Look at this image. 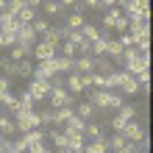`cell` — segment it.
<instances>
[{
	"label": "cell",
	"instance_id": "1f68e13d",
	"mask_svg": "<svg viewBox=\"0 0 153 153\" xmlns=\"http://www.w3.org/2000/svg\"><path fill=\"white\" fill-rule=\"evenodd\" d=\"M33 103H36V100H33V95L25 89V92L20 95V111H33Z\"/></svg>",
	"mask_w": 153,
	"mask_h": 153
},
{
	"label": "cell",
	"instance_id": "484cf974",
	"mask_svg": "<svg viewBox=\"0 0 153 153\" xmlns=\"http://www.w3.org/2000/svg\"><path fill=\"white\" fill-rule=\"evenodd\" d=\"M123 14V8L120 6H114V8H109V11H106V17H103V28L106 31H111L114 28V22H117V17Z\"/></svg>",
	"mask_w": 153,
	"mask_h": 153
},
{
	"label": "cell",
	"instance_id": "52a82bcc",
	"mask_svg": "<svg viewBox=\"0 0 153 153\" xmlns=\"http://www.w3.org/2000/svg\"><path fill=\"white\" fill-rule=\"evenodd\" d=\"M120 134H123V137L128 139V142H137V145H139L142 139H145V131H142V125H139L137 120H128V123L123 125V131H120Z\"/></svg>",
	"mask_w": 153,
	"mask_h": 153
},
{
	"label": "cell",
	"instance_id": "8d00e7d4",
	"mask_svg": "<svg viewBox=\"0 0 153 153\" xmlns=\"http://www.w3.org/2000/svg\"><path fill=\"white\" fill-rule=\"evenodd\" d=\"M31 28H33V31H36V36H45V31H48V28H50V22H48V20H45V17H36V20H33V22H31Z\"/></svg>",
	"mask_w": 153,
	"mask_h": 153
},
{
	"label": "cell",
	"instance_id": "277c9868",
	"mask_svg": "<svg viewBox=\"0 0 153 153\" xmlns=\"http://www.w3.org/2000/svg\"><path fill=\"white\" fill-rule=\"evenodd\" d=\"M48 100H50V109H59V106H73V95H70L64 86H53L50 95H48Z\"/></svg>",
	"mask_w": 153,
	"mask_h": 153
},
{
	"label": "cell",
	"instance_id": "d6986e66",
	"mask_svg": "<svg viewBox=\"0 0 153 153\" xmlns=\"http://www.w3.org/2000/svg\"><path fill=\"white\" fill-rule=\"evenodd\" d=\"M84 153H109V145L106 139H89L84 142Z\"/></svg>",
	"mask_w": 153,
	"mask_h": 153
},
{
	"label": "cell",
	"instance_id": "2e32d148",
	"mask_svg": "<svg viewBox=\"0 0 153 153\" xmlns=\"http://www.w3.org/2000/svg\"><path fill=\"white\" fill-rule=\"evenodd\" d=\"M73 73H95L92 56H78V59L73 61Z\"/></svg>",
	"mask_w": 153,
	"mask_h": 153
},
{
	"label": "cell",
	"instance_id": "e575fe53",
	"mask_svg": "<svg viewBox=\"0 0 153 153\" xmlns=\"http://www.w3.org/2000/svg\"><path fill=\"white\" fill-rule=\"evenodd\" d=\"M81 33H84V36H86L89 42H95L97 36H100V28H97V25H92V22H84V28H81Z\"/></svg>",
	"mask_w": 153,
	"mask_h": 153
},
{
	"label": "cell",
	"instance_id": "6f0895ef",
	"mask_svg": "<svg viewBox=\"0 0 153 153\" xmlns=\"http://www.w3.org/2000/svg\"><path fill=\"white\" fill-rule=\"evenodd\" d=\"M6 3H8V0H0V11H6Z\"/></svg>",
	"mask_w": 153,
	"mask_h": 153
},
{
	"label": "cell",
	"instance_id": "ba28073f",
	"mask_svg": "<svg viewBox=\"0 0 153 153\" xmlns=\"http://www.w3.org/2000/svg\"><path fill=\"white\" fill-rule=\"evenodd\" d=\"M128 33H131L134 39H137V36H145V33H150L148 17H128Z\"/></svg>",
	"mask_w": 153,
	"mask_h": 153
},
{
	"label": "cell",
	"instance_id": "11a10c76",
	"mask_svg": "<svg viewBox=\"0 0 153 153\" xmlns=\"http://www.w3.org/2000/svg\"><path fill=\"white\" fill-rule=\"evenodd\" d=\"M6 142H8V137H6V134H3V131H0V150H3V148H6Z\"/></svg>",
	"mask_w": 153,
	"mask_h": 153
},
{
	"label": "cell",
	"instance_id": "6da1fadb",
	"mask_svg": "<svg viewBox=\"0 0 153 153\" xmlns=\"http://www.w3.org/2000/svg\"><path fill=\"white\" fill-rule=\"evenodd\" d=\"M123 14L125 17H148L150 20V3L148 0H123Z\"/></svg>",
	"mask_w": 153,
	"mask_h": 153
},
{
	"label": "cell",
	"instance_id": "836d02e7",
	"mask_svg": "<svg viewBox=\"0 0 153 153\" xmlns=\"http://www.w3.org/2000/svg\"><path fill=\"white\" fill-rule=\"evenodd\" d=\"M39 8H42V11L48 14V17H56V14L61 11V6H59V0H45V3H42Z\"/></svg>",
	"mask_w": 153,
	"mask_h": 153
},
{
	"label": "cell",
	"instance_id": "4fadbf2b",
	"mask_svg": "<svg viewBox=\"0 0 153 153\" xmlns=\"http://www.w3.org/2000/svg\"><path fill=\"white\" fill-rule=\"evenodd\" d=\"M64 89H67L70 95L84 92V86H81V75H78V73H67V75H64Z\"/></svg>",
	"mask_w": 153,
	"mask_h": 153
},
{
	"label": "cell",
	"instance_id": "e0dca14e",
	"mask_svg": "<svg viewBox=\"0 0 153 153\" xmlns=\"http://www.w3.org/2000/svg\"><path fill=\"white\" fill-rule=\"evenodd\" d=\"M42 39H48V42H53V45H61V42H64V28H61V25H50V28L45 31Z\"/></svg>",
	"mask_w": 153,
	"mask_h": 153
},
{
	"label": "cell",
	"instance_id": "ee69618b",
	"mask_svg": "<svg viewBox=\"0 0 153 153\" xmlns=\"http://www.w3.org/2000/svg\"><path fill=\"white\" fill-rule=\"evenodd\" d=\"M22 6H25V0H8V3H6V11L17 17V11H20Z\"/></svg>",
	"mask_w": 153,
	"mask_h": 153
},
{
	"label": "cell",
	"instance_id": "d4e9b609",
	"mask_svg": "<svg viewBox=\"0 0 153 153\" xmlns=\"http://www.w3.org/2000/svg\"><path fill=\"white\" fill-rule=\"evenodd\" d=\"M36 8H31V6H22L20 8V11H17V20H20L22 25H28V22H33V20H36Z\"/></svg>",
	"mask_w": 153,
	"mask_h": 153
},
{
	"label": "cell",
	"instance_id": "bcb514c9",
	"mask_svg": "<svg viewBox=\"0 0 153 153\" xmlns=\"http://www.w3.org/2000/svg\"><path fill=\"white\" fill-rule=\"evenodd\" d=\"M125 123H128V120H123V117H120V114H114V117H111V120H109V125H111V128H114V131H123V125H125Z\"/></svg>",
	"mask_w": 153,
	"mask_h": 153
},
{
	"label": "cell",
	"instance_id": "7a4b0ae2",
	"mask_svg": "<svg viewBox=\"0 0 153 153\" xmlns=\"http://www.w3.org/2000/svg\"><path fill=\"white\" fill-rule=\"evenodd\" d=\"M14 125H17V134H25V131H31V128H39L36 111H17L14 114Z\"/></svg>",
	"mask_w": 153,
	"mask_h": 153
},
{
	"label": "cell",
	"instance_id": "4dcf8cb0",
	"mask_svg": "<svg viewBox=\"0 0 153 153\" xmlns=\"http://www.w3.org/2000/svg\"><path fill=\"white\" fill-rule=\"evenodd\" d=\"M17 75H20V78H31V75H33V64H31L28 59L17 61Z\"/></svg>",
	"mask_w": 153,
	"mask_h": 153
},
{
	"label": "cell",
	"instance_id": "681fc988",
	"mask_svg": "<svg viewBox=\"0 0 153 153\" xmlns=\"http://www.w3.org/2000/svg\"><path fill=\"white\" fill-rule=\"evenodd\" d=\"M117 153H139V148H137V142H125Z\"/></svg>",
	"mask_w": 153,
	"mask_h": 153
},
{
	"label": "cell",
	"instance_id": "db71d44e",
	"mask_svg": "<svg viewBox=\"0 0 153 153\" xmlns=\"http://www.w3.org/2000/svg\"><path fill=\"white\" fill-rule=\"evenodd\" d=\"M45 3V0H25V6H31V8H39Z\"/></svg>",
	"mask_w": 153,
	"mask_h": 153
},
{
	"label": "cell",
	"instance_id": "60d3db41",
	"mask_svg": "<svg viewBox=\"0 0 153 153\" xmlns=\"http://www.w3.org/2000/svg\"><path fill=\"white\" fill-rule=\"evenodd\" d=\"M6 150H8V153H25V145H22L20 139H8V142H6Z\"/></svg>",
	"mask_w": 153,
	"mask_h": 153
},
{
	"label": "cell",
	"instance_id": "9a60e30c",
	"mask_svg": "<svg viewBox=\"0 0 153 153\" xmlns=\"http://www.w3.org/2000/svg\"><path fill=\"white\" fill-rule=\"evenodd\" d=\"M8 50H11V53H8V59H14V61H22V59H28V56H31L33 45H11Z\"/></svg>",
	"mask_w": 153,
	"mask_h": 153
},
{
	"label": "cell",
	"instance_id": "8992f818",
	"mask_svg": "<svg viewBox=\"0 0 153 153\" xmlns=\"http://www.w3.org/2000/svg\"><path fill=\"white\" fill-rule=\"evenodd\" d=\"M109 100H111L109 89H89V103H92L97 111H109Z\"/></svg>",
	"mask_w": 153,
	"mask_h": 153
},
{
	"label": "cell",
	"instance_id": "ac0fdd59",
	"mask_svg": "<svg viewBox=\"0 0 153 153\" xmlns=\"http://www.w3.org/2000/svg\"><path fill=\"white\" fill-rule=\"evenodd\" d=\"M73 114H75L73 106H59V109H53V117H56V123H53V125H64Z\"/></svg>",
	"mask_w": 153,
	"mask_h": 153
},
{
	"label": "cell",
	"instance_id": "f1b7e54d",
	"mask_svg": "<svg viewBox=\"0 0 153 153\" xmlns=\"http://www.w3.org/2000/svg\"><path fill=\"white\" fill-rule=\"evenodd\" d=\"M73 61L75 59H70V56H56V73H73Z\"/></svg>",
	"mask_w": 153,
	"mask_h": 153
},
{
	"label": "cell",
	"instance_id": "f6af8a7d",
	"mask_svg": "<svg viewBox=\"0 0 153 153\" xmlns=\"http://www.w3.org/2000/svg\"><path fill=\"white\" fill-rule=\"evenodd\" d=\"M125 100H123V97L120 95H117V92H111V100H109V111H117V109H120V106H123Z\"/></svg>",
	"mask_w": 153,
	"mask_h": 153
},
{
	"label": "cell",
	"instance_id": "3957f363",
	"mask_svg": "<svg viewBox=\"0 0 153 153\" xmlns=\"http://www.w3.org/2000/svg\"><path fill=\"white\" fill-rule=\"evenodd\" d=\"M56 50H59V45H53L48 39H42V42H33V50H31V56L36 59V61H48L56 56Z\"/></svg>",
	"mask_w": 153,
	"mask_h": 153
},
{
	"label": "cell",
	"instance_id": "f35d334b",
	"mask_svg": "<svg viewBox=\"0 0 153 153\" xmlns=\"http://www.w3.org/2000/svg\"><path fill=\"white\" fill-rule=\"evenodd\" d=\"M36 120H39V125H53V123H56V117H53V109L36 111Z\"/></svg>",
	"mask_w": 153,
	"mask_h": 153
},
{
	"label": "cell",
	"instance_id": "680465c9",
	"mask_svg": "<svg viewBox=\"0 0 153 153\" xmlns=\"http://www.w3.org/2000/svg\"><path fill=\"white\" fill-rule=\"evenodd\" d=\"M45 153H53V148H45Z\"/></svg>",
	"mask_w": 153,
	"mask_h": 153
},
{
	"label": "cell",
	"instance_id": "816d5d0a",
	"mask_svg": "<svg viewBox=\"0 0 153 153\" xmlns=\"http://www.w3.org/2000/svg\"><path fill=\"white\" fill-rule=\"evenodd\" d=\"M84 8H100V0H84Z\"/></svg>",
	"mask_w": 153,
	"mask_h": 153
},
{
	"label": "cell",
	"instance_id": "b9f144b4",
	"mask_svg": "<svg viewBox=\"0 0 153 153\" xmlns=\"http://www.w3.org/2000/svg\"><path fill=\"white\" fill-rule=\"evenodd\" d=\"M6 95H11V78L0 75V100H3Z\"/></svg>",
	"mask_w": 153,
	"mask_h": 153
},
{
	"label": "cell",
	"instance_id": "f907efd6",
	"mask_svg": "<svg viewBox=\"0 0 153 153\" xmlns=\"http://www.w3.org/2000/svg\"><path fill=\"white\" fill-rule=\"evenodd\" d=\"M103 8H114V6H123V0H100Z\"/></svg>",
	"mask_w": 153,
	"mask_h": 153
},
{
	"label": "cell",
	"instance_id": "5bb4252c",
	"mask_svg": "<svg viewBox=\"0 0 153 153\" xmlns=\"http://www.w3.org/2000/svg\"><path fill=\"white\" fill-rule=\"evenodd\" d=\"M64 137H67V148H84V142H86V137L81 131H73L67 125H64Z\"/></svg>",
	"mask_w": 153,
	"mask_h": 153
},
{
	"label": "cell",
	"instance_id": "d6a6232c",
	"mask_svg": "<svg viewBox=\"0 0 153 153\" xmlns=\"http://www.w3.org/2000/svg\"><path fill=\"white\" fill-rule=\"evenodd\" d=\"M0 131H3L6 137H14V134H17L14 120H8V117H3V114H0Z\"/></svg>",
	"mask_w": 153,
	"mask_h": 153
},
{
	"label": "cell",
	"instance_id": "9c48e42d",
	"mask_svg": "<svg viewBox=\"0 0 153 153\" xmlns=\"http://www.w3.org/2000/svg\"><path fill=\"white\" fill-rule=\"evenodd\" d=\"M117 89H123V95H137L139 92V81L128 75L125 70H120V81H117Z\"/></svg>",
	"mask_w": 153,
	"mask_h": 153
},
{
	"label": "cell",
	"instance_id": "8fae6325",
	"mask_svg": "<svg viewBox=\"0 0 153 153\" xmlns=\"http://www.w3.org/2000/svg\"><path fill=\"white\" fill-rule=\"evenodd\" d=\"M92 64H95V73H100V75H111L114 73V59H109V56H95Z\"/></svg>",
	"mask_w": 153,
	"mask_h": 153
},
{
	"label": "cell",
	"instance_id": "c3c4849f",
	"mask_svg": "<svg viewBox=\"0 0 153 153\" xmlns=\"http://www.w3.org/2000/svg\"><path fill=\"white\" fill-rule=\"evenodd\" d=\"M117 39H120V45H123V48H131V45H134V36H131L128 31H125V33H120Z\"/></svg>",
	"mask_w": 153,
	"mask_h": 153
},
{
	"label": "cell",
	"instance_id": "603a6c76",
	"mask_svg": "<svg viewBox=\"0 0 153 153\" xmlns=\"http://www.w3.org/2000/svg\"><path fill=\"white\" fill-rule=\"evenodd\" d=\"M50 142H53V148H67V137H64V131H59V128H50L48 134H45Z\"/></svg>",
	"mask_w": 153,
	"mask_h": 153
},
{
	"label": "cell",
	"instance_id": "30bf717a",
	"mask_svg": "<svg viewBox=\"0 0 153 153\" xmlns=\"http://www.w3.org/2000/svg\"><path fill=\"white\" fill-rule=\"evenodd\" d=\"M50 81H39V78H33L31 84H28V92L33 95V100H45V97L50 95Z\"/></svg>",
	"mask_w": 153,
	"mask_h": 153
},
{
	"label": "cell",
	"instance_id": "f5cc1de1",
	"mask_svg": "<svg viewBox=\"0 0 153 153\" xmlns=\"http://www.w3.org/2000/svg\"><path fill=\"white\" fill-rule=\"evenodd\" d=\"M75 3H78V0H59L61 8H70V6H75Z\"/></svg>",
	"mask_w": 153,
	"mask_h": 153
},
{
	"label": "cell",
	"instance_id": "44dd1931",
	"mask_svg": "<svg viewBox=\"0 0 153 153\" xmlns=\"http://www.w3.org/2000/svg\"><path fill=\"white\" fill-rule=\"evenodd\" d=\"M84 11H73V14H70L67 17V25H64V28L67 31H81V28H84Z\"/></svg>",
	"mask_w": 153,
	"mask_h": 153
},
{
	"label": "cell",
	"instance_id": "91938a15",
	"mask_svg": "<svg viewBox=\"0 0 153 153\" xmlns=\"http://www.w3.org/2000/svg\"><path fill=\"white\" fill-rule=\"evenodd\" d=\"M0 153H8V150H6V148H3V150H0Z\"/></svg>",
	"mask_w": 153,
	"mask_h": 153
},
{
	"label": "cell",
	"instance_id": "5b68a950",
	"mask_svg": "<svg viewBox=\"0 0 153 153\" xmlns=\"http://www.w3.org/2000/svg\"><path fill=\"white\" fill-rule=\"evenodd\" d=\"M56 75V56L48 59V61H36V67H33V75L31 78H39V81H50Z\"/></svg>",
	"mask_w": 153,
	"mask_h": 153
},
{
	"label": "cell",
	"instance_id": "ab89813d",
	"mask_svg": "<svg viewBox=\"0 0 153 153\" xmlns=\"http://www.w3.org/2000/svg\"><path fill=\"white\" fill-rule=\"evenodd\" d=\"M64 125H67V128H73V131H81V134H84V125H86V120H81L78 114H73V117H70V120H67Z\"/></svg>",
	"mask_w": 153,
	"mask_h": 153
},
{
	"label": "cell",
	"instance_id": "4316f807",
	"mask_svg": "<svg viewBox=\"0 0 153 153\" xmlns=\"http://www.w3.org/2000/svg\"><path fill=\"white\" fill-rule=\"evenodd\" d=\"M75 114L81 117V120H92V117L97 114V109H95V106H92V103H89V100H84V103H81V106H78V109H75Z\"/></svg>",
	"mask_w": 153,
	"mask_h": 153
},
{
	"label": "cell",
	"instance_id": "f546056e",
	"mask_svg": "<svg viewBox=\"0 0 153 153\" xmlns=\"http://www.w3.org/2000/svg\"><path fill=\"white\" fill-rule=\"evenodd\" d=\"M0 106H3L6 111H11V114H17V111H20V97H14V95H6L3 100H0Z\"/></svg>",
	"mask_w": 153,
	"mask_h": 153
},
{
	"label": "cell",
	"instance_id": "7dc6e473",
	"mask_svg": "<svg viewBox=\"0 0 153 153\" xmlns=\"http://www.w3.org/2000/svg\"><path fill=\"white\" fill-rule=\"evenodd\" d=\"M45 148H48L45 142H33V145H28V148H25V153H45Z\"/></svg>",
	"mask_w": 153,
	"mask_h": 153
},
{
	"label": "cell",
	"instance_id": "7402d4cb",
	"mask_svg": "<svg viewBox=\"0 0 153 153\" xmlns=\"http://www.w3.org/2000/svg\"><path fill=\"white\" fill-rule=\"evenodd\" d=\"M0 75L14 78V75H17V61H14V59H8V56H3V59H0Z\"/></svg>",
	"mask_w": 153,
	"mask_h": 153
},
{
	"label": "cell",
	"instance_id": "d590c367",
	"mask_svg": "<svg viewBox=\"0 0 153 153\" xmlns=\"http://www.w3.org/2000/svg\"><path fill=\"white\" fill-rule=\"evenodd\" d=\"M117 114H120L123 120H134V117H137V106H131V103H123L120 109H117Z\"/></svg>",
	"mask_w": 153,
	"mask_h": 153
},
{
	"label": "cell",
	"instance_id": "74e56055",
	"mask_svg": "<svg viewBox=\"0 0 153 153\" xmlns=\"http://www.w3.org/2000/svg\"><path fill=\"white\" fill-rule=\"evenodd\" d=\"M134 48H137L139 53H148V50H150V33H145V36H137V39H134Z\"/></svg>",
	"mask_w": 153,
	"mask_h": 153
},
{
	"label": "cell",
	"instance_id": "7c38bea8",
	"mask_svg": "<svg viewBox=\"0 0 153 153\" xmlns=\"http://www.w3.org/2000/svg\"><path fill=\"white\" fill-rule=\"evenodd\" d=\"M33 42H36V31L31 28V22L20 25V31H17V45H33Z\"/></svg>",
	"mask_w": 153,
	"mask_h": 153
},
{
	"label": "cell",
	"instance_id": "83f0119b",
	"mask_svg": "<svg viewBox=\"0 0 153 153\" xmlns=\"http://www.w3.org/2000/svg\"><path fill=\"white\" fill-rule=\"evenodd\" d=\"M125 142H128V139H125V137H123V134H120V131H114V134H111V137H109V139H106V145H109V150H111V153H117V150H120V148L125 145Z\"/></svg>",
	"mask_w": 153,
	"mask_h": 153
},
{
	"label": "cell",
	"instance_id": "9f6ffc18",
	"mask_svg": "<svg viewBox=\"0 0 153 153\" xmlns=\"http://www.w3.org/2000/svg\"><path fill=\"white\" fill-rule=\"evenodd\" d=\"M67 153H84V148H67Z\"/></svg>",
	"mask_w": 153,
	"mask_h": 153
},
{
	"label": "cell",
	"instance_id": "7bdbcfd3",
	"mask_svg": "<svg viewBox=\"0 0 153 153\" xmlns=\"http://www.w3.org/2000/svg\"><path fill=\"white\" fill-rule=\"evenodd\" d=\"M59 48H61V56H70V59H75V53H78V48H75V45H70L67 39L61 42Z\"/></svg>",
	"mask_w": 153,
	"mask_h": 153
},
{
	"label": "cell",
	"instance_id": "ffe728a7",
	"mask_svg": "<svg viewBox=\"0 0 153 153\" xmlns=\"http://www.w3.org/2000/svg\"><path fill=\"white\" fill-rule=\"evenodd\" d=\"M84 137H89V139H106V134H103V128H100L97 123L86 120V125H84Z\"/></svg>",
	"mask_w": 153,
	"mask_h": 153
},
{
	"label": "cell",
	"instance_id": "cb8c5ba5",
	"mask_svg": "<svg viewBox=\"0 0 153 153\" xmlns=\"http://www.w3.org/2000/svg\"><path fill=\"white\" fill-rule=\"evenodd\" d=\"M89 56H106V36L100 33V36H97L95 42H89Z\"/></svg>",
	"mask_w": 153,
	"mask_h": 153
}]
</instances>
